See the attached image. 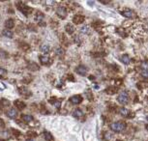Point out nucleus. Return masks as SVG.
<instances>
[{
  "label": "nucleus",
  "instance_id": "obj_31",
  "mask_svg": "<svg viewBox=\"0 0 148 141\" xmlns=\"http://www.w3.org/2000/svg\"><path fill=\"white\" fill-rule=\"evenodd\" d=\"M12 131H13V132L15 133V135H17V136H18V135H19V133H20L18 130H14V129L12 130Z\"/></svg>",
  "mask_w": 148,
  "mask_h": 141
},
{
  "label": "nucleus",
  "instance_id": "obj_35",
  "mask_svg": "<svg viewBox=\"0 0 148 141\" xmlns=\"http://www.w3.org/2000/svg\"><path fill=\"white\" fill-rule=\"evenodd\" d=\"M27 141H33V140H32V139H29V140H27Z\"/></svg>",
  "mask_w": 148,
  "mask_h": 141
},
{
  "label": "nucleus",
  "instance_id": "obj_27",
  "mask_svg": "<svg viewBox=\"0 0 148 141\" xmlns=\"http://www.w3.org/2000/svg\"><path fill=\"white\" fill-rule=\"evenodd\" d=\"M6 74H7V70L5 69H3V68H0V76H3Z\"/></svg>",
  "mask_w": 148,
  "mask_h": 141
},
{
  "label": "nucleus",
  "instance_id": "obj_25",
  "mask_svg": "<svg viewBox=\"0 0 148 141\" xmlns=\"http://www.w3.org/2000/svg\"><path fill=\"white\" fill-rule=\"evenodd\" d=\"M0 57H2V58H7L8 57V53L3 50V49H0Z\"/></svg>",
  "mask_w": 148,
  "mask_h": 141
},
{
  "label": "nucleus",
  "instance_id": "obj_29",
  "mask_svg": "<svg viewBox=\"0 0 148 141\" xmlns=\"http://www.w3.org/2000/svg\"><path fill=\"white\" fill-rule=\"evenodd\" d=\"M43 17H44L43 14H40V13H38V15H37V16H36V19H37V20H41Z\"/></svg>",
  "mask_w": 148,
  "mask_h": 141
},
{
  "label": "nucleus",
  "instance_id": "obj_22",
  "mask_svg": "<svg viewBox=\"0 0 148 141\" xmlns=\"http://www.w3.org/2000/svg\"><path fill=\"white\" fill-rule=\"evenodd\" d=\"M80 31L81 34H88L90 30H89V27H88V26H82V27L80 29Z\"/></svg>",
  "mask_w": 148,
  "mask_h": 141
},
{
  "label": "nucleus",
  "instance_id": "obj_24",
  "mask_svg": "<svg viewBox=\"0 0 148 141\" xmlns=\"http://www.w3.org/2000/svg\"><path fill=\"white\" fill-rule=\"evenodd\" d=\"M54 52H55L56 55H59V56H61V55L64 54V50H63L61 48H57V49H54Z\"/></svg>",
  "mask_w": 148,
  "mask_h": 141
},
{
  "label": "nucleus",
  "instance_id": "obj_13",
  "mask_svg": "<svg viewBox=\"0 0 148 141\" xmlns=\"http://www.w3.org/2000/svg\"><path fill=\"white\" fill-rule=\"evenodd\" d=\"M73 116L76 117V118H80V117L83 116V112L80 109H76L75 111L73 112Z\"/></svg>",
  "mask_w": 148,
  "mask_h": 141
},
{
  "label": "nucleus",
  "instance_id": "obj_11",
  "mask_svg": "<svg viewBox=\"0 0 148 141\" xmlns=\"http://www.w3.org/2000/svg\"><path fill=\"white\" fill-rule=\"evenodd\" d=\"M65 30L68 34H73L74 31H75V27H74L71 23H68V24H66V26H65Z\"/></svg>",
  "mask_w": 148,
  "mask_h": 141
},
{
  "label": "nucleus",
  "instance_id": "obj_26",
  "mask_svg": "<svg viewBox=\"0 0 148 141\" xmlns=\"http://www.w3.org/2000/svg\"><path fill=\"white\" fill-rule=\"evenodd\" d=\"M19 93L21 94V95H25V94L27 93V94H30L25 88H19Z\"/></svg>",
  "mask_w": 148,
  "mask_h": 141
},
{
  "label": "nucleus",
  "instance_id": "obj_3",
  "mask_svg": "<svg viewBox=\"0 0 148 141\" xmlns=\"http://www.w3.org/2000/svg\"><path fill=\"white\" fill-rule=\"evenodd\" d=\"M117 101L119 103L121 104H126L129 102V96L126 92H122L121 94H119V96L117 98Z\"/></svg>",
  "mask_w": 148,
  "mask_h": 141
},
{
  "label": "nucleus",
  "instance_id": "obj_14",
  "mask_svg": "<svg viewBox=\"0 0 148 141\" xmlns=\"http://www.w3.org/2000/svg\"><path fill=\"white\" fill-rule=\"evenodd\" d=\"M40 62H41L43 65H46V64L49 62V57H48V56H46V55L40 56Z\"/></svg>",
  "mask_w": 148,
  "mask_h": 141
},
{
  "label": "nucleus",
  "instance_id": "obj_18",
  "mask_svg": "<svg viewBox=\"0 0 148 141\" xmlns=\"http://www.w3.org/2000/svg\"><path fill=\"white\" fill-rule=\"evenodd\" d=\"M121 61H122V63H124L125 65H128L130 63V57L128 55H122L121 56Z\"/></svg>",
  "mask_w": 148,
  "mask_h": 141
},
{
  "label": "nucleus",
  "instance_id": "obj_6",
  "mask_svg": "<svg viewBox=\"0 0 148 141\" xmlns=\"http://www.w3.org/2000/svg\"><path fill=\"white\" fill-rule=\"evenodd\" d=\"M70 102L73 103V104H79L82 102V98L81 96L80 95H76V96H73L71 99H70Z\"/></svg>",
  "mask_w": 148,
  "mask_h": 141
},
{
  "label": "nucleus",
  "instance_id": "obj_20",
  "mask_svg": "<svg viewBox=\"0 0 148 141\" xmlns=\"http://www.w3.org/2000/svg\"><path fill=\"white\" fill-rule=\"evenodd\" d=\"M119 112H120V114H121L122 116H126V117H127V116L129 115V113H130L129 110H128L127 108H125V107L120 108V111H119Z\"/></svg>",
  "mask_w": 148,
  "mask_h": 141
},
{
  "label": "nucleus",
  "instance_id": "obj_7",
  "mask_svg": "<svg viewBox=\"0 0 148 141\" xmlns=\"http://www.w3.org/2000/svg\"><path fill=\"white\" fill-rule=\"evenodd\" d=\"M84 16H80V15H77V16H74V18H73V21H74V23H76V24H81V23L84 21Z\"/></svg>",
  "mask_w": 148,
  "mask_h": 141
},
{
  "label": "nucleus",
  "instance_id": "obj_8",
  "mask_svg": "<svg viewBox=\"0 0 148 141\" xmlns=\"http://www.w3.org/2000/svg\"><path fill=\"white\" fill-rule=\"evenodd\" d=\"M7 116L9 117V118H11V119H15L16 117L17 116V109L11 108V109L7 112Z\"/></svg>",
  "mask_w": 148,
  "mask_h": 141
},
{
  "label": "nucleus",
  "instance_id": "obj_28",
  "mask_svg": "<svg viewBox=\"0 0 148 141\" xmlns=\"http://www.w3.org/2000/svg\"><path fill=\"white\" fill-rule=\"evenodd\" d=\"M141 76H142L144 78H147L148 74H147V72H146V70H142V72H141Z\"/></svg>",
  "mask_w": 148,
  "mask_h": 141
},
{
  "label": "nucleus",
  "instance_id": "obj_33",
  "mask_svg": "<svg viewBox=\"0 0 148 141\" xmlns=\"http://www.w3.org/2000/svg\"><path fill=\"white\" fill-rule=\"evenodd\" d=\"M75 41H76V43H80V38H79L78 36H76V38H75Z\"/></svg>",
  "mask_w": 148,
  "mask_h": 141
},
{
  "label": "nucleus",
  "instance_id": "obj_2",
  "mask_svg": "<svg viewBox=\"0 0 148 141\" xmlns=\"http://www.w3.org/2000/svg\"><path fill=\"white\" fill-rule=\"evenodd\" d=\"M16 5H17V9H18L19 11H21L22 13H24L25 15H28V14H30V13L32 12V9H31V8H29L27 5H24V4L21 3V2H17Z\"/></svg>",
  "mask_w": 148,
  "mask_h": 141
},
{
  "label": "nucleus",
  "instance_id": "obj_1",
  "mask_svg": "<svg viewBox=\"0 0 148 141\" xmlns=\"http://www.w3.org/2000/svg\"><path fill=\"white\" fill-rule=\"evenodd\" d=\"M125 128H126V124L123 122H114L110 125V129L114 132H121L122 130H124Z\"/></svg>",
  "mask_w": 148,
  "mask_h": 141
},
{
  "label": "nucleus",
  "instance_id": "obj_9",
  "mask_svg": "<svg viewBox=\"0 0 148 141\" xmlns=\"http://www.w3.org/2000/svg\"><path fill=\"white\" fill-rule=\"evenodd\" d=\"M122 16H124L125 17H128V18H131L134 16V12L132 10H130V9H126V10H124L122 12Z\"/></svg>",
  "mask_w": 148,
  "mask_h": 141
},
{
  "label": "nucleus",
  "instance_id": "obj_21",
  "mask_svg": "<svg viewBox=\"0 0 148 141\" xmlns=\"http://www.w3.org/2000/svg\"><path fill=\"white\" fill-rule=\"evenodd\" d=\"M44 135H45L46 140H47V141H52L53 140V136L51 133H49V132H47V131H45L44 132Z\"/></svg>",
  "mask_w": 148,
  "mask_h": 141
},
{
  "label": "nucleus",
  "instance_id": "obj_32",
  "mask_svg": "<svg viewBox=\"0 0 148 141\" xmlns=\"http://www.w3.org/2000/svg\"><path fill=\"white\" fill-rule=\"evenodd\" d=\"M100 2L103 3V4H108V3H109V1H105V0H101Z\"/></svg>",
  "mask_w": 148,
  "mask_h": 141
},
{
  "label": "nucleus",
  "instance_id": "obj_15",
  "mask_svg": "<svg viewBox=\"0 0 148 141\" xmlns=\"http://www.w3.org/2000/svg\"><path fill=\"white\" fill-rule=\"evenodd\" d=\"M2 34H3L5 37H7V38H13V36H14L13 32H12L11 30H9V29L3 30V31H2Z\"/></svg>",
  "mask_w": 148,
  "mask_h": 141
},
{
  "label": "nucleus",
  "instance_id": "obj_23",
  "mask_svg": "<svg viewBox=\"0 0 148 141\" xmlns=\"http://www.w3.org/2000/svg\"><path fill=\"white\" fill-rule=\"evenodd\" d=\"M116 91H117V89L114 88V87H109V88H108V89L106 90V92H107L108 94H110V95H112V94L116 93Z\"/></svg>",
  "mask_w": 148,
  "mask_h": 141
},
{
  "label": "nucleus",
  "instance_id": "obj_30",
  "mask_svg": "<svg viewBox=\"0 0 148 141\" xmlns=\"http://www.w3.org/2000/svg\"><path fill=\"white\" fill-rule=\"evenodd\" d=\"M54 105H55V107H57V108H60L61 103H60V102H55V103H54Z\"/></svg>",
  "mask_w": 148,
  "mask_h": 141
},
{
  "label": "nucleus",
  "instance_id": "obj_10",
  "mask_svg": "<svg viewBox=\"0 0 148 141\" xmlns=\"http://www.w3.org/2000/svg\"><path fill=\"white\" fill-rule=\"evenodd\" d=\"M5 26H6L7 29H11V28H13V27L15 26V21H14V19H12V18L7 19V20L5 21Z\"/></svg>",
  "mask_w": 148,
  "mask_h": 141
},
{
  "label": "nucleus",
  "instance_id": "obj_12",
  "mask_svg": "<svg viewBox=\"0 0 148 141\" xmlns=\"http://www.w3.org/2000/svg\"><path fill=\"white\" fill-rule=\"evenodd\" d=\"M15 105H16V107L17 108V109H19V110H21V109H23L24 107H25V103H24L23 102H21V101H16L15 102Z\"/></svg>",
  "mask_w": 148,
  "mask_h": 141
},
{
  "label": "nucleus",
  "instance_id": "obj_17",
  "mask_svg": "<svg viewBox=\"0 0 148 141\" xmlns=\"http://www.w3.org/2000/svg\"><path fill=\"white\" fill-rule=\"evenodd\" d=\"M21 118L25 123H29V122H31L33 120V117L31 115H22Z\"/></svg>",
  "mask_w": 148,
  "mask_h": 141
},
{
  "label": "nucleus",
  "instance_id": "obj_4",
  "mask_svg": "<svg viewBox=\"0 0 148 141\" xmlns=\"http://www.w3.org/2000/svg\"><path fill=\"white\" fill-rule=\"evenodd\" d=\"M56 14H57V16H59V17H61V18H65L66 16H67V15H68V12H67V10H66V8L65 7H58L57 9H56Z\"/></svg>",
  "mask_w": 148,
  "mask_h": 141
},
{
  "label": "nucleus",
  "instance_id": "obj_16",
  "mask_svg": "<svg viewBox=\"0 0 148 141\" xmlns=\"http://www.w3.org/2000/svg\"><path fill=\"white\" fill-rule=\"evenodd\" d=\"M28 69L32 72H35V70H39V66L36 64V63H30L28 65Z\"/></svg>",
  "mask_w": 148,
  "mask_h": 141
},
{
  "label": "nucleus",
  "instance_id": "obj_34",
  "mask_svg": "<svg viewBox=\"0 0 148 141\" xmlns=\"http://www.w3.org/2000/svg\"><path fill=\"white\" fill-rule=\"evenodd\" d=\"M88 4H89V5H93V2H92V1H88Z\"/></svg>",
  "mask_w": 148,
  "mask_h": 141
},
{
  "label": "nucleus",
  "instance_id": "obj_5",
  "mask_svg": "<svg viewBox=\"0 0 148 141\" xmlns=\"http://www.w3.org/2000/svg\"><path fill=\"white\" fill-rule=\"evenodd\" d=\"M87 70H88L87 67H85V66H83V65H80V66H79V67L76 69V72H77L79 75H80V76H86Z\"/></svg>",
  "mask_w": 148,
  "mask_h": 141
},
{
  "label": "nucleus",
  "instance_id": "obj_19",
  "mask_svg": "<svg viewBox=\"0 0 148 141\" xmlns=\"http://www.w3.org/2000/svg\"><path fill=\"white\" fill-rule=\"evenodd\" d=\"M40 49H41V51H42L43 53H47V52L49 51V45H47V44H43V45H41Z\"/></svg>",
  "mask_w": 148,
  "mask_h": 141
}]
</instances>
